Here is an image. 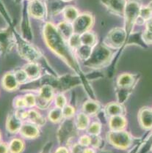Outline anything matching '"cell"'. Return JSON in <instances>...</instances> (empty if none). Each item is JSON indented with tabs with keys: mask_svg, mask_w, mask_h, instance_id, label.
Returning a JSON list of instances; mask_svg holds the SVG:
<instances>
[{
	"mask_svg": "<svg viewBox=\"0 0 152 153\" xmlns=\"http://www.w3.org/2000/svg\"><path fill=\"white\" fill-rule=\"evenodd\" d=\"M44 39L49 48L55 52L78 74L81 75L79 65L75 59L68 41L58 32V29L50 23H47L43 30Z\"/></svg>",
	"mask_w": 152,
	"mask_h": 153,
	"instance_id": "6da1fadb",
	"label": "cell"
},
{
	"mask_svg": "<svg viewBox=\"0 0 152 153\" xmlns=\"http://www.w3.org/2000/svg\"><path fill=\"white\" fill-rule=\"evenodd\" d=\"M111 58L112 52L109 47L104 44H100L93 48L92 53L90 58L85 61V65L98 69L107 65L110 62Z\"/></svg>",
	"mask_w": 152,
	"mask_h": 153,
	"instance_id": "7a4b0ae2",
	"label": "cell"
},
{
	"mask_svg": "<svg viewBox=\"0 0 152 153\" xmlns=\"http://www.w3.org/2000/svg\"><path fill=\"white\" fill-rule=\"evenodd\" d=\"M16 44L17 50L21 57L29 62H35L41 56V53L35 46L31 45L24 39L21 38L19 35H16Z\"/></svg>",
	"mask_w": 152,
	"mask_h": 153,
	"instance_id": "3957f363",
	"label": "cell"
},
{
	"mask_svg": "<svg viewBox=\"0 0 152 153\" xmlns=\"http://www.w3.org/2000/svg\"><path fill=\"white\" fill-rule=\"evenodd\" d=\"M140 8V3L137 0H130L127 2L124 15L125 16V31L127 35H130L134 24L138 19Z\"/></svg>",
	"mask_w": 152,
	"mask_h": 153,
	"instance_id": "277c9868",
	"label": "cell"
},
{
	"mask_svg": "<svg viewBox=\"0 0 152 153\" xmlns=\"http://www.w3.org/2000/svg\"><path fill=\"white\" fill-rule=\"evenodd\" d=\"M108 141L116 148L125 149L132 145L133 139L128 132L123 131H109L107 133Z\"/></svg>",
	"mask_w": 152,
	"mask_h": 153,
	"instance_id": "5b68a950",
	"label": "cell"
},
{
	"mask_svg": "<svg viewBox=\"0 0 152 153\" xmlns=\"http://www.w3.org/2000/svg\"><path fill=\"white\" fill-rule=\"evenodd\" d=\"M78 129L71 119H65L59 128L57 136L60 144H68L77 134Z\"/></svg>",
	"mask_w": 152,
	"mask_h": 153,
	"instance_id": "8992f818",
	"label": "cell"
},
{
	"mask_svg": "<svg viewBox=\"0 0 152 153\" xmlns=\"http://www.w3.org/2000/svg\"><path fill=\"white\" fill-rule=\"evenodd\" d=\"M127 32L125 29L115 28L109 32L104 40V45L111 48H119L124 45L127 40Z\"/></svg>",
	"mask_w": 152,
	"mask_h": 153,
	"instance_id": "52a82bcc",
	"label": "cell"
},
{
	"mask_svg": "<svg viewBox=\"0 0 152 153\" xmlns=\"http://www.w3.org/2000/svg\"><path fill=\"white\" fill-rule=\"evenodd\" d=\"M16 45V37L10 29H0V53H9Z\"/></svg>",
	"mask_w": 152,
	"mask_h": 153,
	"instance_id": "ba28073f",
	"label": "cell"
},
{
	"mask_svg": "<svg viewBox=\"0 0 152 153\" xmlns=\"http://www.w3.org/2000/svg\"><path fill=\"white\" fill-rule=\"evenodd\" d=\"M93 17L89 14L80 15L73 23V32L75 34L81 35L91 27L93 24Z\"/></svg>",
	"mask_w": 152,
	"mask_h": 153,
	"instance_id": "9c48e42d",
	"label": "cell"
},
{
	"mask_svg": "<svg viewBox=\"0 0 152 153\" xmlns=\"http://www.w3.org/2000/svg\"><path fill=\"white\" fill-rule=\"evenodd\" d=\"M138 121L140 126L145 130L152 129V108L143 107L139 111Z\"/></svg>",
	"mask_w": 152,
	"mask_h": 153,
	"instance_id": "30bf717a",
	"label": "cell"
},
{
	"mask_svg": "<svg viewBox=\"0 0 152 153\" xmlns=\"http://www.w3.org/2000/svg\"><path fill=\"white\" fill-rule=\"evenodd\" d=\"M22 125L23 121L16 116L15 112L8 114L5 123V128L7 132L11 134H16L19 133Z\"/></svg>",
	"mask_w": 152,
	"mask_h": 153,
	"instance_id": "8fae6325",
	"label": "cell"
},
{
	"mask_svg": "<svg viewBox=\"0 0 152 153\" xmlns=\"http://www.w3.org/2000/svg\"><path fill=\"white\" fill-rule=\"evenodd\" d=\"M21 136L26 139H35L38 137L40 134V130L38 126L32 123H23L20 131Z\"/></svg>",
	"mask_w": 152,
	"mask_h": 153,
	"instance_id": "7c38bea8",
	"label": "cell"
},
{
	"mask_svg": "<svg viewBox=\"0 0 152 153\" xmlns=\"http://www.w3.org/2000/svg\"><path fill=\"white\" fill-rule=\"evenodd\" d=\"M1 87L7 92L16 91L19 87V84L16 79L14 73L7 72L3 76L1 81Z\"/></svg>",
	"mask_w": 152,
	"mask_h": 153,
	"instance_id": "4fadbf2b",
	"label": "cell"
},
{
	"mask_svg": "<svg viewBox=\"0 0 152 153\" xmlns=\"http://www.w3.org/2000/svg\"><path fill=\"white\" fill-rule=\"evenodd\" d=\"M101 3L114 13L123 15L125 10L126 0H101Z\"/></svg>",
	"mask_w": 152,
	"mask_h": 153,
	"instance_id": "5bb4252c",
	"label": "cell"
},
{
	"mask_svg": "<svg viewBox=\"0 0 152 153\" xmlns=\"http://www.w3.org/2000/svg\"><path fill=\"white\" fill-rule=\"evenodd\" d=\"M58 89L60 90H68L71 88L78 85L80 83V79L76 76L65 75L62 76L58 80Z\"/></svg>",
	"mask_w": 152,
	"mask_h": 153,
	"instance_id": "9a60e30c",
	"label": "cell"
},
{
	"mask_svg": "<svg viewBox=\"0 0 152 153\" xmlns=\"http://www.w3.org/2000/svg\"><path fill=\"white\" fill-rule=\"evenodd\" d=\"M137 81H138V76L136 75L124 73L118 78L117 84L119 87L133 89L134 86L137 83Z\"/></svg>",
	"mask_w": 152,
	"mask_h": 153,
	"instance_id": "2e32d148",
	"label": "cell"
},
{
	"mask_svg": "<svg viewBox=\"0 0 152 153\" xmlns=\"http://www.w3.org/2000/svg\"><path fill=\"white\" fill-rule=\"evenodd\" d=\"M106 115L108 117L114 116H124L126 110L122 104L119 102H110L104 108Z\"/></svg>",
	"mask_w": 152,
	"mask_h": 153,
	"instance_id": "e0dca14e",
	"label": "cell"
},
{
	"mask_svg": "<svg viewBox=\"0 0 152 153\" xmlns=\"http://www.w3.org/2000/svg\"><path fill=\"white\" fill-rule=\"evenodd\" d=\"M109 128L110 131H123L126 128L127 121L124 116L109 117Z\"/></svg>",
	"mask_w": 152,
	"mask_h": 153,
	"instance_id": "ac0fdd59",
	"label": "cell"
},
{
	"mask_svg": "<svg viewBox=\"0 0 152 153\" xmlns=\"http://www.w3.org/2000/svg\"><path fill=\"white\" fill-rule=\"evenodd\" d=\"M29 12L33 17L41 19L45 15V7L43 3L39 0H33L29 4Z\"/></svg>",
	"mask_w": 152,
	"mask_h": 153,
	"instance_id": "d6986e66",
	"label": "cell"
},
{
	"mask_svg": "<svg viewBox=\"0 0 152 153\" xmlns=\"http://www.w3.org/2000/svg\"><path fill=\"white\" fill-rule=\"evenodd\" d=\"M100 110V105L96 101L90 100L83 104L82 111L88 116H95L99 113Z\"/></svg>",
	"mask_w": 152,
	"mask_h": 153,
	"instance_id": "ffe728a7",
	"label": "cell"
},
{
	"mask_svg": "<svg viewBox=\"0 0 152 153\" xmlns=\"http://www.w3.org/2000/svg\"><path fill=\"white\" fill-rule=\"evenodd\" d=\"M23 69L27 73L29 79H37L40 75V68L37 63L29 62L24 65Z\"/></svg>",
	"mask_w": 152,
	"mask_h": 153,
	"instance_id": "44dd1931",
	"label": "cell"
},
{
	"mask_svg": "<svg viewBox=\"0 0 152 153\" xmlns=\"http://www.w3.org/2000/svg\"><path fill=\"white\" fill-rule=\"evenodd\" d=\"M58 30L63 38L65 39L67 41L70 38V37L74 33L73 25L68 22H63L60 23L58 26Z\"/></svg>",
	"mask_w": 152,
	"mask_h": 153,
	"instance_id": "7402d4cb",
	"label": "cell"
},
{
	"mask_svg": "<svg viewBox=\"0 0 152 153\" xmlns=\"http://www.w3.org/2000/svg\"><path fill=\"white\" fill-rule=\"evenodd\" d=\"M74 123L76 128H77L79 131H85V130H87L88 126L90 125L89 116L85 114L84 112H81V113L78 114L76 115Z\"/></svg>",
	"mask_w": 152,
	"mask_h": 153,
	"instance_id": "603a6c76",
	"label": "cell"
},
{
	"mask_svg": "<svg viewBox=\"0 0 152 153\" xmlns=\"http://www.w3.org/2000/svg\"><path fill=\"white\" fill-rule=\"evenodd\" d=\"M27 120L29 123H32L33 124L37 125V126H43L46 123V120L43 116L40 114L37 111L35 110H29L28 111V114H27Z\"/></svg>",
	"mask_w": 152,
	"mask_h": 153,
	"instance_id": "cb8c5ba5",
	"label": "cell"
},
{
	"mask_svg": "<svg viewBox=\"0 0 152 153\" xmlns=\"http://www.w3.org/2000/svg\"><path fill=\"white\" fill-rule=\"evenodd\" d=\"M8 146L10 153H22L24 149V143L21 139L14 138L10 141Z\"/></svg>",
	"mask_w": 152,
	"mask_h": 153,
	"instance_id": "d4e9b609",
	"label": "cell"
},
{
	"mask_svg": "<svg viewBox=\"0 0 152 153\" xmlns=\"http://www.w3.org/2000/svg\"><path fill=\"white\" fill-rule=\"evenodd\" d=\"M93 48L94 47L89 46V45H82L79 48H78L76 50V55L78 56L80 59L84 60L86 61L91 56V53H92Z\"/></svg>",
	"mask_w": 152,
	"mask_h": 153,
	"instance_id": "484cf974",
	"label": "cell"
},
{
	"mask_svg": "<svg viewBox=\"0 0 152 153\" xmlns=\"http://www.w3.org/2000/svg\"><path fill=\"white\" fill-rule=\"evenodd\" d=\"M39 97L44 99L46 101L50 102L54 97V89L53 87L50 85H43L40 88V92H39Z\"/></svg>",
	"mask_w": 152,
	"mask_h": 153,
	"instance_id": "4316f807",
	"label": "cell"
},
{
	"mask_svg": "<svg viewBox=\"0 0 152 153\" xmlns=\"http://www.w3.org/2000/svg\"><path fill=\"white\" fill-rule=\"evenodd\" d=\"M132 92V88L119 87L117 92H116L118 102H119L120 104H122V105H123V103H124V102L127 101V99L129 98V97H130Z\"/></svg>",
	"mask_w": 152,
	"mask_h": 153,
	"instance_id": "83f0119b",
	"label": "cell"
},
{
	"mask_svg": "<svg viewBox=\"0 0 152 153\" xmlns=\"http://www.w3.org/2000/svg\"><path fill=\"white\" fill-rule=\"evenodd\" d=\"M80 39H81L82 45H89V46L94 47L96 45V36L94 34L91 32H85L80 35Z\"/></svg>",
	"mask_w": 152,
	"mask_h": 153,
	"instance_id": "f1b7e54d",
	"label": "cell"
},
{
	"mask_svg": "<svg viewBox=\"0 0 152 153\" xmlns=\"http://www.w3.org/2000/svg\"><path fill=\"white\" fill-rule=\"evenodd\" d=\"M63 119V111L61 108H54L49 112V120L53 123H58Z\"/></svg>",
	"mask_w": 152,
	"mask_h": 153,
	"instance_id": "f546056e",
	"label": "cell"
},
{
	"mask_svg": "<svg viewBox=\"0 0 152 153\" xmlns=\"http://www.w3.org/2000/svg\"><path fill=\"white\" fill-rule=\"evenodd\" d=\"M63 13H64L65 19L68 22H73L79 16V13H78L77 10L73 7H67L65 8Z\"/></svg>",
	"mask_w": 152,
	"mask_h": 153,
	"instance_id": "4dcf8cb0",
	"label": "cell"
},
{
	"mask_svg": "<svg viewBox=\"0 0 152 153\" xmlns=\"http://www.w3.org/2000/svg\"><path fill=\"white\" fill-rule=\"evenodd\" d=\"M68 44L71 49L76 51L78 48H79L82 45L80 35L73 33V35L70 37V38L68 40Z\"/></svg>",
	"mask_w": 152,
	"mask_h": 153,
	"instance_id": "1f68e13d",
	"label": "cell"
},
{
	"mask_svg": "<svg viewBox=\"0 0 152 153\" xmlns=\"http://www.w3.org/2000/svg\"><path fill=\"white\" fill-rule=\"evenodd\" d=\"M101 131V125L99 122H94L90 124L87 132L90 136H99Z\"/></svg>",
	"mask_w": 152,
	"mask_h": 153,
	"instance_id": "d6a6232c",
	"label": "cell"
},
{
	"mask_svg": "<svg viewBox=\"0 0 152 153\" xmlns=\"http://www.w3.org/2000/svg\"><path fill=\"white\" fill-rule=\"evenodd\" d=\"M14 75L16 76V80H17L19 84H25L29 79L28 76H27V73L25 72V71L24 69L17 70V71H16L14 72Z\"/></svg>",
	"mask_w": 152,
	"mask_h": 153,
	"instance_id": "836d02e7",
	"label": "cell"
},
{
	"mask_svg": "<svg viewBox=\"0 0 152 153\" xmlns=\"http://www.w3.org/2000/svg\"><path fill=\"white\" fill-rule=\"evenodd\" d=\"M139 17L143 19L145 22H146L148 19L152 18V10L148 6L146 7H141L140 10Z\"/></svg>",
	"mask_w": 152,
	"mask_h": 153,
	"instance_id": "e575fe53",
	"label": "cell"
},
{
	"mask_svg": "<svg viewBox=\"0 0 152 153\" xmlns=\"http://www.w3.org/2000/svg\"><path fill=\"white\" fill-rule=\"evenodd\" d=\"M62 111H63V118L65 119H71L75 114V109L71 105H66Z\"/></svg>",
	"mask_w": 152,
	"mask_h": 153,
	"instance_id": "d590c367",
	"label": "cell"
},
{
	"mask_svg": "<svg viewBox=\"0 0 152 153\" xmlns=\"http://www.w3.org/2000/svg\"><path fill=\"white\" fill-rule=\"evenodd\" d=\"M27 108H32L36 105V97L32 94H27L24 97Z\"/></svg>",
	"mask_w": 152,
	"mask_h": 153,
	"instance_id": "8d00e7d4",
	"label": "cell"
},
{
	"mask_svg": "<svg viewBox=\"0 0 152 153\" xmlns=\"http://www.w3.org/2000/svg\"><path fill=\"white\" fill-rule=\"evenodd\" d=\"M55 102L56 107L61 108V109H63L65 105H67L66 98H65V97L63 95V94H59V95L56 96Z\"/></svg>",
	"mask_w": 152,
	"mask_h": 153,
	"instance_id": "74e56055",
	"label": "cell"
},
{
	"mask_svg": "<svg viewBox=\"0 0 152 153\" xmlns=\"http://www.w3.org/2000/svg\"><path fill=\"white\" fill-rule=\"evenodd\" d=\"M152 146V132L148 137L145 139L144 144L140 149V153H147L149 150H151Z\"/></svg>",
	"mask_w": 152,
	"mask_h": 153,
	"instance_id": "f35d334b",
	"label": "cell"
},
{
	"mask_svg": "<svg viewBox=\"0 0 152 153\" xmlns=\"http://www.w3.org/2000/svg\"><path fill=\"white\" fill-rule=\"evenodd\" d=\"M13 105L16 108H27L26 106V102L24 100V97H16L13 100Z\"/></svg>",
	"mask_w": 152,
	"mask_h": 153,
	"instance_id": "ab89813d",
	"label": "cell"
},
{
	"mask_svg": "<svg viewBox=\"0 0 152 153\" xmlns=\"http://www.w3.org/2000/svg\"><path fill=\"white\" fill-rule=\"evenodd\" d=\"M91 138L90 135L89 136L88 135H82L79 139V144H81L82 146H85V147H88V146L91 145Z\"/></svg>",
	"mask_w": 152,
	"mask_h": 153,
	"instance_id": "60d3db41",
	"label": "cell"
},
{
	"mask_svg": "<svg viewBox=\"0 0 152 153\" xmlns=\"http://www.w3.org/2000/svg\"><path fill=\"white\" fill-rule=\"evenodd\" d=\"M36 105L38 108H41V109H46V108L49 106L50 102L46 101L44 99L37 96V97H36Z\"/></svg>",
	"mask_w": 152,
	"mask_h": 153,
	"instance_id": "b9f144b4",
	"label": "cell"
},
{
	"mask_svg": "<svg viewBox=\"0 0 152 153\" xmlns=\"http://www.w3.org/2000/svg\"><path fill=\"white\" fill-rule=\"evenodd\" d=\"M91 146L93 148H99L102 143V139L99 136H91Z\"/></svg>",
	"mask_w": 152,
	"mask_h": 153,
	"instance_id": "7bdbcfd3",
	"label": "cell"
},
{
	"mask_svg": "<svg viewBox=\"0 0 152 153\" xmlns=\"http://www.w3.org/2000/svg\"><path fill=\"white\" fill-rule=\"evenodd\" d=\"M142 38L146 45H152V32L145 30L142 34Z\"/></svg>",
	"mask_w": 152,
	"mask_h": 153,
	"instance_id": "ee69618b",
	"label": "cell"
},
{
	"mask_svg": "<svg viewBox=\"0 0 152 153\" xmlns=\"http://www.w3.org/2000/svg\"><path fill=\"white\" fill-rule=\"evenodd\" d=\"M85 146H82L79 143L75 144L72 146L71 153H85Z\"/></svg>",
	"mask_w": 152,
	"mask_h": 153,
	"instance_id": "f6af8a7d",
	"label": "cell"
},
{
	"mask_svg": "<svg viewBox=\"0 0 152 153\" xmlns=\"http://www.w3.org/2000/svg\"><path fill=\"white\" fill-rule=\"evenodd\" d=\"M0 153H10L9 146L5 142L0 141Z\"/></svg>",
	"mask_w": 152,
	"mask_h": 153,
	"instance_id": "bcb514c9",
	"label": "cell"
},
{
	"mask_svg": "<svg viewBox=\"0 0 152 153\" xmlns=\"http://www.w3.org/2000/svg\"><path fill=\"white\" fill-rule=\"evenodd\" d=\"M52 147V142H48L43 148V150L40 153H50Z\"/></svg>",
	"mask_w": 152,
	"mask_h": 153,
	"instance_id": "7dc6e473",
	"label": "cell"
},
{
	"mask_svg": "<svg viewBox=\"0 0 152 153\" xmlns=\"http://www.w3.org/2000/svg\"><path fill=\"white\" fill-rule=\"evenodd\" d=\"M145 30L152 32V18L145 22Z\"/></svg>",
	"mask_w": 152,
	"mask_h": 153,
	"instance_id": "c3c4849f",
	"label": "cell"
},
{
	"mask_svg": "<svg viewBox=\"0 0 152 153\" xmlns=\"http://www.w3.org/2000/svg\"><path fill=\"white\" fill-rule=\"evenodd\" d=\"M55 153H69V151L65 146H60L58 149H57V150L55 151Z\"/></svg>",
	"mask_w": 152,
	"mask_h": 153,
	"instance_id": "681fc988",
	"label": "cell"
},
{
	"mask_svg": "<svg viewBox=\"0 0 152 153\" xmlns=\"http://www.w3.org/2000/svg\"><path fill=\"white\" fill-rule=\"evenodd\" d=\"M85 153H96V152H95L94 148L85 147Z\"/></svg>",
	"mask_w": 152,
	"mask_h": 153,
	"instance_id": "f907efd6",
	"label": "cell"
},
{
	"mask_svg": "<svg viewBox=\"0 0 152 153\" xmlns=\"http://www.w3.org/2000/svg\"><path fill=\"white\" fill-rule=\"evenodd\" d=\"M148 7H149L150 8H151V10H152V0H151V1H150V3H149V4H148Z\"/></svg>",
	"mask_w": 152,
	"mask_h": 153,
	"instance_id": "816d5d0a",
	"label": "cell"
},
{
	"mask_svg": "<svg viewBox=\"0 0 152 153\" xmlns=\"http://www.w3.org/2000/svg\"><path fill=\"white\" fill-rule=\"evenodd\" d=\"M1 131H0V141H1Z\"/></svg>",
	"mask_w": 152,
	"mask_h": 153,
	"instance_id": "f5cc1de1",
	"label": "cell"
},
{
	"mask_svg": "<svg viewBox=\"0 0 152 153\" xmlns=\"http://www.w3.org/2000/svg\"><path fill=\"white\" fill-rule=\"evenodd\" d=\"M151 150L152 151V146H151Z\"/></svg>",
	"mask_w": 152,
	"mask_h": 153,
	"instance_id": "db71d44e",
	"label": "cell"
},
{
	"mask_svg": "<svg viewBox=\"0 0 152 153\" xmlns=\"http://www.w3.org/2000/svg\"><path fill=\"white\" fill-rule=\"evenodd\" d=\"M68 1H70V0H68Z\"/></svg>",
	"mask_w": 152,
	"mask_h": 153,
	"instance_id": "11a10c76",
	"label": "cell"
}]
</instances>
